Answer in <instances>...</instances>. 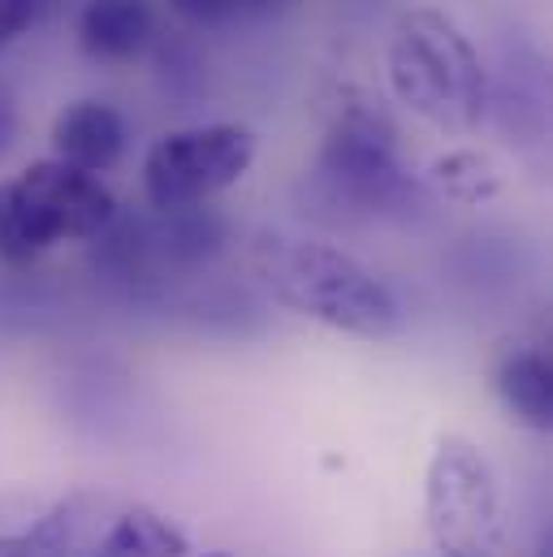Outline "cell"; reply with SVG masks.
I'll return each instance as SVG.
<instances>
[{
	"label": "cell",
	"instance_id": "17",
	"mask_svg": "<svg viewBox=\"0 0 553 557\" xmlns=\"http://www.w3.org/2000/svg\"><path fill=\"white\" fill-rule=\"evenodd\" d=\"M186 557H230V554H221V549H217V554H186Z\"/></svg>",
	"mask_w": 553,
	"mask_h": 557
},
{
	"label": "cell",
	"instance_id": "6",
	"mask_svg": "<svg viewBox=\"0 0 553 557\" xmlns=\"http://www.w3.org/2000/svg\"><path fill=\"white\" fill-rule=\"evenodd\" d=\"M256 131L238 122H208L169 131L143 156V195L156 212H191L221 190L238 186L256 164Z\"/></svg>",
	"mask_w": 553,
	"mask_h": 557
},
{
	"label": "cell",
	"instance_id": "2",
	"mask_svg": "<svg viewBox=\"0 0 553 557\" xmlns=\"http://www.w3.org/2000/svg\"><path fill=\"white\" fill-rule=\"evenodd\" d=\"M403 109L445 135H476L489 113V74L471 35L445 9H407L385 52Z\"/></svg>",
	"mask_w": 553,
	"mask_h": 557
},
{
	"label": "cell",
	"instance_id": "1",
	"mask_svg": "<svg viewBox=\"0 0 553 557\" xmlns=\"http://www.w3.org/2000/svg\"><path fill=\"white\" fill-rule=\"evenodd\" d=\"M251 273L281 307L324 329L372 337V342L394 337L403 329L398 294L342 247L290 238V234H256Z\"/></svg>",
	"mask_w": 553,
	"mask_h": 557
},
{
	"label": "cell",
	"instance_id": "9",
	"mask_svg": "<svg viewBox=\"0 0 553 557\" xmlns=\"http://www.w3.org/2000/svg\"><path fill=\"white\" fill-rule=\"evenodd\" d=\"M493 394L502 411L528 432H550L553 428V363L545 350L528 346L506 355L493 368Z\"/></svg>",
	"mask_w": 553,
	"mask_h": 557
},
{
	"label": "cell",
	"instance_id": "7",
	"mask_svg": "<svg viewBox=\"0 0 553 557\" xmlns=\"http://www.w3.org/2000/svg\"><path fill=\"white\" fill-rule=\"evenodd\" d=\"M126 117L109 100H74L57 113L52 122V156L87 169V173H109L126 156Z\"/></svg>",
	"mask_w": 553,
	"mask_h": 557
},
{
	"label": "cell",
	"instance_id": "12",
	"mask_svg": "<svg viewBox=\"0 0 553 557\" xmlns=\"http://www.w3.org/2000/svg\"><path fill=\"white\" fill-rule=\"evenodd\" d=\"M70 541V510L57 506L52 515H44L39 523H30L26 532L0 536V557H61Z\"/></svg>",
	"mask_w": 553,
	"mask_h": 557
},
{
	"label": "cell",
	"instance_id": "3",
	"mask_svg": "<svg viewBox=\"0 0 553 557\" xmlns=\"http://www.w3.org/2000/svg\"><path fill=\"white\" fill-rule=\"evenodd\" d=\"M118 221V199L100 173L65 160H35L0 182V260L30 264L61 243L100 238Z\"/></svg>",
	"mask_w": 553,
	"mask_h": 557
},
{
	"label": "cell",
	"instance_id": "16",
	"mask_svg": "<svg viewBox=\"0 0 553 557\" xmlns=\"http://www.w3.org/2000/svg\"><path fill=\"white\" fill-rule=\"evenodd\" d=\"M537 557H553V545H550V541H541V549H537Z\"/></svg>",
	"mask_w": 553,
	"mask_h": 557
},
{
	"label": "cell",
	"instance_id": "13",
	"mask_svg": "<svg viewBox=\"0 0 553 557\" xmlns=\"http://www.w3.org/2000/svg\"><path fill=\"white\" fill-rule=\"evenodd\" d=\"M169 9L177 17H186L191 26H225V22L247 17L243 0H169Z\"/></svg>",
	"mask_w": 553,
	"mask_h": 557
},
{
	"label": "cell",
	"instance_id": "11",
	"mask_svg": "<svg viewBox=\"0 0 553 557\" xmlns=\"http://www.w3.org/2000/svg\"><path fill=\"white\" fill-rule=\"evenodd\" d=\"M186 554H191V541L164 515H156L147 506L126 510L109 528V536L100 541V549H96V557H186Z\"/></svg>",
	"mask_w": 553,
	"mask_h": 557
},
{
	"label": "cell",
	"instance_id": "4",
	"mask_svg": "<svg viewBox=\"0 0 553 557\" xmlns=\"http://www.w3.org/2000/svg\"><path fill=\"white\" fill-rule=\"evenodd\" d=\"M320 177L342 199L368 212H385L407 195V169L398 160V126L385 100L359 83H342L329 96Z\"/></svg>",
	"mask_w": 553,
	"mask_h": 557
},
{
	"label": "cell",
	"instance_id": "8",
	"mask_svg": "<svg viewBox=\"0 0 553 557\" xmlns=\"http://www.w3.org/2000/svg\"><path fill=\"white\" fill-rule=\"evenodd\" d=\"M156 35V0H87L78 13V48L100 65H131Z\"/></svg>",
	"mask_w": 553,
	"mask_h": 557
},
{
	"label": "cell",
	"instance_id": "5",
	"mask_svg": "<svg viewBox=\"0 0 553 557\" xmlns=\"http://www.w3.org/2000/svg\"><path fill=\"white\" fill-rule=\"evenodd\" d=\"M423 532L437 557H493L502 541V484L493 462L463 436L432 449L423 475Z\"/></svg>",
	"mask_w": 553,
	"mask_h": 557
},
{
	"label": "cell",
	"instance_id": "15",
	"mask_svg": "<svg viewBox=\"0 0 553 557\" xmlns=\"http://www.w3.org/2000/svg\"><path fill=\"white\" fill-rule=\"evenodd\" d=\"M17 143V104H13V96H9V87L0 83V160H4V151Z\"/></svg>",
	"mask_w": 553,
	"mask_h": 557
},
{
	"label": "cell",
	"instance_id": "14",
	"mask_svg": "<svg viewBox=\"0 0 553 557\" xmlns=\"http://www.w3.org/2000/svg\"><path fill=\"white\" fill-rule=\"evenodd\" d=\"M44 0H0V52L17 44L35 22H39Z\"/></svg>",
	"mask_w": 553,
	"mask_h": 557
},
{
	"label": "cell",
	"instance_id": "10",
	"mask_svg": "<svg viewBox=\"0 0 553 557\" xmlns=\"http://www.w3.org/2000/svg\"><path fill=\"white\" fill-rule=\"evenodd\" d=\"M428 182L437 186L441 199L458 203V208H480L489 199L502 195L506 177H502V164L489 156V151H476V147H454V151H441L428 169Z\"/></svg>",
	"mask_w": 553,
	"mask_h": 557
}]
</instances>
